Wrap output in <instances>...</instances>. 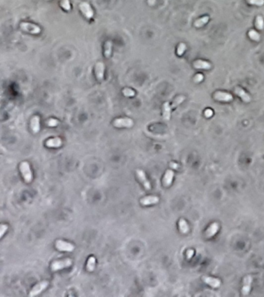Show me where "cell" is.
<instances>
[{
	"label": "cell",
	"instance_id": "1",
	"mask_svg": "<svg viewBox=\"0 0 264 297\" xmlns=\"http://www.w3.org/2000/svg\"><path fill=\"white\" fill-rule=\"evenodd\" d=\"M20 171L23 175V178H24L25 181L26 183H30L32 181L33 179V175H32V171L30 170V166L27 162H23L20 164Z\"/></svg>",
	"mask_w": 264,
	"mask_h": 297
},
{
	"label": "cell",
	"instance_id": "2",
	"mask_svg": "<svg viewBox=\"0 0 264 297\" xmlns=\"http://www.w3.org/2000/svg\"><path fill=\"white\" fill-rule=\"evenodd\" d=\"M71 264H72V261L70 258H66V259L61 260V261L53 262L51 265V269L53 271H58L60 269H63V268L71 266Z\"/></svg>",
	"mask_w": 264,
	"mask_h": 297
},
{
	"label": "cell",
	"instance_id": "3",
	"mask_svg": "<svg viewBox=\"0 0 264 297\" xmlns=\"http://www.w3.org/2000/svg\"><path fill=\"white\" fill-rule=\"evenodd\" d=\"M20 28L23 30L28 33H33V34H37V33H41V28H40L39 26L30 23H21Z\"/></svg>",
	"mask_w": 264,
	"mask_h": 297
},
{
	"label": "cell",
	"instance_id": "4",
	"mask_svg": "<svg viewBox=\"0 0 264 297\" xmlns=\"http://www.w3.org/2000/svg\"><path fill=\"white\" fill-rule=\"evenodd\" d=\"M113 125H114V126H116V127H118V128H121V127L130 128L133 126V121L128 118H118V119L114 120V122H113Z\"/></svg>",
	"mask_w": 264,
	"mask_h": 297
},
{
	"label": "cell",
	"instance_id": "5",
	"mask_svg": "<svg viewBox=\"0 0 264 297\" xmlns=\"http://www.w3.org/2000/svg\"><path fill=\"white\" fill-rule=\"evenodd\" d=\"M55 245H56V248L60 251H72L74 248V246L72 244L63 241L62 240H58L55 243Z\"/></svg>",
	"mask_w": 264,
	"mask_h": 297
},
{
	"label": "cell",
	"instance_id": "6",
	"mask_svg": "<svg viewBox=\"0 0 264 297\" xmlns=\"http://www.w3.org/2000/svg\"><path fill=\"white\" fill-rule=\"evenodd\" d=\"M79 8L81 11L82 12L83 14L85 15V17L88 18V19H91L92 18L93 15H94V12H93L92 9H91V7L88 3H85V2L81 3L79 5Z\"/></svg>",
	"mask_w": 264,
	"mask_h": 297
},
{
	"label": "cell",
	"instance_id": "7",
	"mask_svg": "<svg viewBox=\"0 0 264 297\" xmlns=\"http://www.w3.org/2000/svg\"><path fill=\"white\" fill-rule=\"evenodd\" d=\"M47 286H48V282H47V281H43V282H41V283H38V284H36V286H35L31 289L30 293V294H29L30 296L33 297V296H36V295H38L39 293H41L43 290H44Z\"/></svg>",
	"mask_w": 264,
	"mask_h": 297
},
{
	"label": "cell",
	"instance_id": "8",
	"mask_svg": "<svg viewBox=\"0 0 264 297\" xmlns=\"http://www.w3.org/2000/svg\"><path fill=\"white\" fill-rule=\"evenodd\" d=\"M252 282H253V278L251 276H247L244 278L243 279V286L242 292H243V296H247L250 293V289H251Z\"/></svg>",
	"mask_w": 264,
	"mask_h": 297
},
{
	"label": "cell",
	"instance_id": "9",
	"mask_svg": "<svg viewBox=\"0 0 264 297\" xmlns=\"http://www.w3.org/2000/svg\"><path fill=\"white\" fill-rule=\"evenodd\" d=\"M214 98L218 101H230L233 99V97L232 94L228 93L222 92V91H217L214 94Z\"/></svg>",
	"mask_w": 264,
	"mask_h": 297
},
{
	"label": "cell",
	"instance_id": "10",
	"mask_svg": "<svg viewBox=\"0 0 264 297\" xmlns=\"http://www.w3.org/2000/svg\"><path fill=\"white\" fill-rule=\"evenodd\" d=\"M136 175H137L139 180L143 183V185L145 186V188H146V190L151 189V186H150V182H149L147 178H146V174H145V173L143 170H138L137 171H136Z\"/></svg>",
	"mask_w": 264,
	"mask_h": 297
},
{
	"label": "cell",
	"instance_id": "11",
	"mask_svg": "<svg viewBox=\"0 0 264 297\" xmlns=\"http://www.w3.org/2000/svg\"><path fill=\"white\" fill-rule=\"evenodd\" d=\"M104 71L105 66L104 64L102 62H98L95 66V74H96L97 79L99 81H102L104 78Z\"/></svg>",
	"mask_w": 264,
	"mask_h": 297
},
{
	"label": "cell",
	"instance_id": "12",
	"mask_svg": "<svg viewBox=\"0 0 264 297\" xmlns=\"http://www.w3.org/2000/svg\"><path fill=\"white\" fill-rule=\"evenodd\" d=\"M218 228H219V225H218V223H212V224L208 227V228L206 230V231H205V237H206L207 238H212V237H213L214 235L217 233Z\"/></svg>",
	"mask_w": 264,
	"mask_h": 297
},
{
	"label": "cell",
	"instance_id": "13",
	"mask_svg": "<svg viewBox=\"0 0 264 297\" xmlns=\"http://www.w3.org/2000/svg\"><path fill=\"white\" fill-rule=\"evenodd\" d=\"M203 281L205 282V283L208 284L209 286H211L213 288H218V287L220 286L221 285V281L218 278H212V277H208V276H204L203 277Z\"/></svg>",
	"mask_w": 264,
	"mask_h": 297
},
{
	"label": "cell",
	"instance_id": "14",
	"mask_svg": "<svg viewBox=\"0 0 264 297\" xmlns=\"http://www.w3.org/2000/svg\"><path fill=\"white\" fill-rule=\"evenodd\" d=\"M235 94H236L237 95L239 96L240 98L243 99V101H245V102H250V101H251V98H250V96L249 95V94H247V93L245 92L243 89H242L241 88H239V87L235 88Z\"/></svg>",
	"mask_w": 264,
	"mask_h": 297
},
{
	"label": "cell",
	"instance_id": "15",
	"mask_svg": "<svg viewBox=\"0 0 264 297\" xmlns=\"http://www.w3.org/2000/svg\"><path fill=\"white\" fill-rule=\"evenodd\" d=\"M140 202H141L142 204L145 205V206L150 204H155L159 202V198L156 196H147L141 199Z\"/></svg>",
	"mask_w": 264,
	"mask_h": 297
},
{
	"label": "cell",
	"instance_id": "16",
	"mask_svg": "<svg viewBox=\"0 0 264 297\" xmlns=\"http://www.w3.org/2000/svg\"><path fill=\"white\" fill-rule=\"evenodd\" d=\"M194 67L198 69H210L212 68V65L210 63L207 61H201V60H198V61L194 62Z\"/></svg>",
	"mask_w": 264,
	"mask_h": 297
},
{
	"label": "cell",
	"instance_id": "17",
	"mask_svg": "<svg viewBox=\"0 0 264 297\" xmlns=\"http://www.w3.org/2000/svg\"><path fill=\"white\" fill-rule=\"evenodd\" d=\"M62 144V141L60 138H51V139H48L47 141L46 142V146L47 147H53V148H57V147H60Z\"/></svg>",
	"mask_w": 264,
	"mask_h": 297
},
{
	"label": "cell",
	"instance_id": "18",
	"mask_svg": "<svg viewBox=\"0 0 264 297\" xmlns=\"http://www.w3.org/2000/svg\"><path fill=\"white\" fill-rule=\"evenodd\" d=\"M30 126L32 130L34 133H37L40 130V118L38 116H35L32 118Z\"/></svg>",
	"mask_w": 264,
	"mask_h": 297
},
{
	"label": "cell",
	"instance_id": "19",
	"mask_svg": "<svg viewBox=\"0 0 264 297\" xmlns=\"http://www.w3.org/2000/svg\"><path fill=\"white\" fill-rule=\"evenodd\" d=\"M173 177V172L172 170H167L165 176L163 177V184L165 186H169L171 184Z\"/></svg>",
	"mask_w": 264,
	"mask_h": 297
},
{
	"label": "cell",
	"instance_id": "20",
	"mask_svg": "<svg viewBox=\"0 0 264 297\" xmlns=\"http://www.w3.org/2000/svg\"><path fill=\"white\" fill-rule=\"evenodd\" d=\"M170 109H171V107L170 106L169 103L168 102H165L163 104V118H164L165 120L168 121L170 118Z\"/></svg>",
	"mask_w": 264,
	"mask_h": 297
},
{
	"label": "cell",
	"instance_id": "21",
	"mask_svg": "<svg viewBox=\"0 0 264 297\" xmlns=\"http://www.w3.org/2000/svg\"><path fill=\"white\" fill-rule=\"evenodd\" d=\"M112 49H113V43L111 40H108L105 44V57L106 58H109L112 54Z\"/></svg>",
	"mask_w": 264,
	"mask_h": 297
},
{
	"label": "cell",
	"instance_id": "22",
	"mask_svg": "<svg viewBox=\"0 0 264 297\" xmlns=\"http://www.w3.org/2000/svg\"><path fill=\"white\" fill-rule=\"evenodd\" d=\"M179 228L180 232L187 234L189 231V226L184 219H180L179 221Z\"/></svg>",
	"mask_w": 264,
	"mask_h": 297
},
{
	"label": "cell",
	"instance_id": "23",
	"mask_svg": "<svg viewBox=\"0 0 264 297\" xmlns=\"http://www.w3.org/2000/svg\"><path fill=\"white\" fill-rule=\"evenodd\" d=\"M95 257H90L87 263V269L89 272H92L95 269Z\"/></svg>",
	"mask_w": 264,
	"mask_h": 297
},
{
	"label": "cell",
	"instance_id": "24",
	"mask_svg": "<svg viewBox=\"0 0 264 297\" xmlns=\"http://www.w3.org/2000/svg\"><path fill=\"white\" fill-rule=\"evenodd\" d=\"M209 20V17L208 16H204V17L201 18V19H198V20L195 21V26L196 27H201V26H204L205 23H207Z\"/></svg>",
	"mask_w": 264,
	"mask_h": 297
},
{
	"label": "cell",
	"instance_id": "25",
	"mask_svg": "<svg viewBox=\"0 0 264 297\" xmlns=\"http://www.w3.org/2000/svg\"><path fill=\"white\" fill-rule=\"evenodd\" d=\"M256 26L258 30H263L264 28V20L263 18L261 16H258L256 17Z\"/></svg>",
	"mask_w": 264,
	"mask_h": 297
},
{
	"label": "cell",
	"instance_id": "26",
	"mask_svg": "<svg viewBox=\"0 0 264 297\" xmlns=\"http://www.w3.org/2000/svg\"><path fill=\"white\" fill-rule=\"evenodd\" d=\"M249 36H250V37L251 38L252 40H253L255 41H259L260 40V35L257 32H256L254 30H250V32H249Z\"/></svg>",
	"mask_w": 264,
	"mask_h": 297
},
{
	"label": "cell",
	"instance_id": "27",
	"mask_svg": "<svg viewBox=\"0 0 264 297\" xmlns=\"http://www.w3.org/2000/svg\"><path fill=\"white\" fill-rule=\"evenodd\" d=\"M61 6H62L63 9L67 11H69L71 9V3L69 0H61Z\"/></svg>",
	"mask_w": 264,
	"mask_h": 297
},
{
	"label": "cell",
	"instance_id": "28",
	"mask_svg": "<svg viewBox=\"0 0 264 297\" xmlns=\"http://www.w3.org/2000/svg\"><path fill=\"white\" fill-rule=\"evenodd\" d=\"M184 99H185L184 96H182V95L178 96V98H177L176 99H175L174 101H173V104H172L171 108H175V107H177L178 105H179L180 103H181L182 101H183Z\"/></svg>",
	"mask_w": 264,
	"mask_h": 297
},
{
	"label": "cell",
	"instance_id": "29",
	"mask_svg": "<svg viewBox=\"0 0 264 297\" xmlns=\"http://www.w3.org/2000/svg\"><path fill=\"white\" fill-rule=\"evenodd\" d=\"M123 93L126 97H133L135 95V91L130 88H124L123 90Z\"/></svg>",
	"mask_w": 264,
	"mask_h": 297
},
{
	"label": "cell",
	"instance_id": "30",
	"mask_svg": "<svg viewBox=\"0 0 264 297\" xmlns=\"http://www.w3.org/2000/svg\"><path fill=\"white\" fill-rule=\"evenodd\" d=\"M185 50H186V45L183 43H180L179 46H178V50H177L178 54L179 55V56H181V55L184 53V52L185 51Z\"/></svg>",
	"mask_w": 264,
	"mask_h": 297
},
{
	"label": "cell",
	"instance_id": "31",
	"mask_svg": "<svg viewBox=\"0 0 264 297\" xmlns=\"http://www.w3.org/2000/svg\"><path fill=\"white\" fill-rule=\"evenodd\" d=\"M250 4L256 5V6H263L264 4V0H247Z\"/></svg>",
	"mask_w": 264,
	"mask_h": 297
},
{
	"label": "cell",
	"instance_id": "32",
	"mask_svg": "<svg viewBox=\"0 0 264 297\" xmlns=\"http://www.w3.org/2000/svg\"><path fill=\"white\" fill-rule=\"evenodd\" d=\"M47 125L49 126H51V127H54V126H58V123H59V122H58V120L54 119V118H51V119H49L47 122Z\"/></svg>",
	"mask_w": 264,
	"mask_h": 297
},
{
	"label": "cell",
	"instance_id": "33",
	"mask_svg": "<svg viewBox=\"0 0 264 297\" xmlns=\"http://www.w3.org/2000/svg\"><path fill=\"white\" fill-rule=\"evenodd\" d=\"M7 229H8L7 225H6V224L1 225V229H0V231H1V233H0V237H1V238L3 236L4 233L7 231Z\"/></svg>",
	"mask_w": 264,
	"mask_h": 297
},
{
	"label": "cell",
	"instance_id": "34",
	"mask_svg": "<svg viewBox=\"0 0 264 297\" xmlns=\"http://www.w3.org/2000/svg\"><path fill=\"white\" fill-rule=\"evenodd\" d=\"M202 79H203V75L201 74H198L195 77V78H194V81H195V82L198 83L201 81Z\"/></svg>",
	"mask_w": 264,
	"mask_h": 297
},
{
	"label": "cell",
	"instance_id": "35",
	"mask_svg": "<svg viewBox=\"0 0 264 297\" xmlns=\"http://www.w3.org/2000/svg\"><path fill=\"white\" fill-rule=\"evenodd\" d=\"M193 255H194L193 250H188V251H187V257H188V258H191V257L193 256Z\"/></svg>",
	"mask_w": 264,
	"mask_h": 297
},
{
	"label": "cell",
	"instance_id": "36",
	"mask_svg": "<svg viewBox=\"0 0 264 297\" xmlns=\"http://www.w3.org/2000/svg\"><path fill=\"white\" fill-rule=\"evenodd\" d=\"M205 116L207 117H210L212 116V111L211 109H208L205 111Z\"/></svg>",
	"mask_w": 264,
	"mask_h": 297
},
{
	"label": "cell",
	"instance_id": "37",
	"mask_svg": "<svg viewBox=\"0 0 264 297\" xmlns=\"http://www.w3.org/2000/svg\"><path fill=\"white\" fill-rule=\"evenodd\" d=\"M148 4L150 5V6H153V5L155 4V3H156V0H148Z\"/></svg>",
	"mask_w": 264,
	"mask_h": 297
},
{
	"label": "cell",
	"instance_id": "38",
	"mask_svg": "<svg viewBox=\"0 0 264 297\" xmlns=\"http://www.w3.org/2000/svg\"><path fill=\"white\" fill-rule=\"evenodd\" d=\"M47 1H48V0H47Z\"/></svg>",
	"mask_w": 264,
	"mask_h": 297
}]
</instances>
